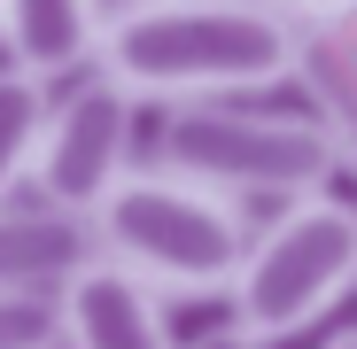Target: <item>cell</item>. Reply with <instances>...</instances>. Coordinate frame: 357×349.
Masks as SVG:
<instances>
[{"label":"cell","mask_w":357,"mask_h":349,"mask_svg":"<svg viewBox=\"0 0 357 349\" xmlns=\"http://www.w3.org/2000/svg\"><path fill=\"white\" fill-rule=\"evenodd\" d=\"M0 349H63L54 295H0Z\"/></svg>","instance_id":"8fae6325"},{"label":"cell","mask_w":357,"mask_h":349,"mask_svg":"<svg viewBox=\"0 0 357 349\" xmlns=\"http://www.w3.org/2000/svg\"><path fill=\"white\" fill-rule=\"evenodd\" d=\"M47 86L24 78V70H0V202H8L24 179H31V163H39V132H47Z\"/></svg>","instance_id":"30bf717a"},{"label":"cell","mask_w":357,"mask_h":349,"mask_svg":"<svg viewBox=\"0 0 357 349\" xmlns=\"http://www.w3.org/2000/svg\"><path fill=\"white\" fill-rule=\"evenodd\" d=\"M195 349H264V341H257V334H241V326H210Z\"/></svg>","instance_id":"4fadbf2b"},{"label":"cell","mask_w":357,"mask_h":349,"mask_svg":"<svg viewBox=\"0 0 357 349\" xmlns=\"http://www.w3.org/2000/svg\"><path fill=\"white\" fill-rule=\"evenodd\" d=\"M326 349H357V326H349V334H334V341H326Z\"/></svg>","instance_id":"5bb4252c"},{"label":"cell","mask_w":357,"mask_h":349,"mask_svg":"<svg viewBox=\"0 0 357 349\" xmlns=\"http://www.w3.org/2000/svg\"><path fill=\"white\" fill-rule=\"evenodd\" d=\"M132 93L109 86V78H86L70 86L63 101L47 109V132H39V163H31V194L70 210V217H93L116 187L132 179Z\"/></svg>","instance_id":"5b68a950"},{"label":"cell","mask_w":357,"mask_h":349,"mask_svg":"<svg viewBox=\"0 0 357 349\" xmlns=\"http://www.w3.org/2000/svg\"><path fill=\"white\" fill-rule=\"evenodd\" d=\"M86 225H93V256L125 264L155 295H218L241 279V256H249L241 210L195 179H171V171H132Z\"/></svg>","instance_id":"7a4b0ae2"},{"label":"cell","mask_w":357,"mask_h":349,"mask_svg":"<svg viewBox=\"0 0 357 349\" xmlns=\"http://www.w3.org/2000/svg\"><path fill=\"white\" fill-rule=\"evenodd\" d=\"M155 171L195 179L210 194H287L311 202L342 171L334 140L319 116H287V109H233V101H187L163 109L155 125Z\"/></svg>","instance_id":"3957f363"},{"label":"cell","mask_w":357,"mask_h":349,"mask_svg":"<svg viewBox=\"0 0 357 349\" xmlns=\"http://www.w3.org/2000/svg\"><path fill=\"white\" fill-rule=\"evenodd\" d=\"M295 78H303V93H311V109H319V125H326L342 171L357 179V47L334 39V31L303 39V54H295Z\"/></svg>","instance_id":"9c48e42d"},{"label":"cell","mask_w":357,"mask_h":349,"mask_svg":"<svg viewBox=\"0 0 357 349\" xmlns=\"http://www.w3.org/2000/svg\"><path fill=\"white\" fill-rule=\"evenodd\" d=\"M93 264V225L54 202H0V295H63Z\"/></svg>","instance_id":"52a82bcc"},{"label":"cell","mask_w":357,"mask_h":349,"mask_svg":"<svg viewBox=\"0 0 357 349\" xmlns=\"http://www.w3.org/2000/svg\"><path fill=\"white\" fill-rule=\"evenodd\" d=\"M272 8L295 24V16H311V24H334V16H349L357 8V0H272Z\"/></svg>","instance_id":"7c38bea8"},{"label":"cell","mask_w":357,"mask_h":349,"mask_svg":"<svg viewBox=\"0 0 357 349\" xmlns=\"http://www.w3.org/2000/svg\"><path fill=\"white\" fill-rule=\"evenodd\" d=\"M295 31L272 0H132L101 24V78L132 101H225L295 78Z\"/></svg>","instance_id":"6da1fadb"},{"label":"cell","mask_w":357,"mask_h":349,"mask_svg":"<svg viewBox=\"0 0 357 349\" xmlns=\"http://www.w3.org/2000/svg\"><path fill=\"white\" fill-rule=\"evenodd\" d=\"M349 287H357V202L311 194V202H287L249 241L225 303L241 334L287 341V334H311Z\"/></svg>","instance_id":"277c9868"},{"label":"cell","mask_w":357,"mask_h":349,"mask_svg":"<svg viewBox=\"0 0 357 349\" xmlns=\"http://www.w3.org/2000/svg\"><path fill=\"white\" fill-rule=\"evenodd\" d=\"M0 39H8L24 78H70L101 54V16L93 0H0Z\"/></svg>","instance_id":"ba28073f"},{"label":"cell","mask_w":357,"mask_h":349,"mask_svg":"<svg viewBox=\"0 0 357 349\" xmlns=\"http://www.w3.org/2000/svg\"><path fill=\"white\" fill-rule=\"evenodd\" d=\"M63 349H171V318H163V295L148 279H132L125 264H86L63 295Z\"/></svg>","instance_id":"8992f818"}]
</instances>
